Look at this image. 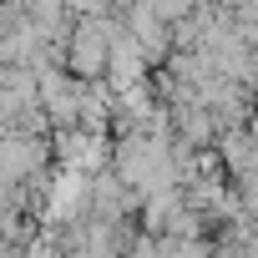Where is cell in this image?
<instances>
[{
  "label": "cell",
  "instance_id": "cell-1",
  "mask_svg": "<svg viewBox=\"0 0 258 258\" xmlns=\"http://www.w3.org/2000/svg\"><path fill=\"white\" fill-rule=\"evenodd\" d=\"M111 36H116V16L71 21V36H66V51H61V71L71 81H101L106 76V56H111Z\"/></svg>",
  "mask_w": 258,
  "mask_h": 258
},
{
  "label": "cell",
  "instance_id": "cell-2",
  "mask_svg": "<svg viewBox=\"0 0 258 258\" xmlns=\"http://www.w3.org/2000/svg\"><path fill=\"white\" fill-rule=\"evenodd\" d=\"M76 101H81V81H71L61 66L36 76V106L51 121V137L56 132H76Z\"/></svg>",
  "mask_w": 258,
  "mask_h": 258
}]
</instances>
